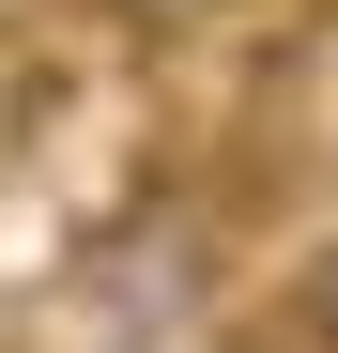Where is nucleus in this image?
I'll return each mask as SVG.
<instances>
[{
	"instance_id": "f257e3e1",
	"label": "nucleus",
	"mask_w": 338,
	"mask_h": 353,
	"mask_svg": "<svg viewBox=\"0 0 338 353\" xmlns=\"http://www.w3.org/2000/svg\"><path fill=\"white\" fill-rule=\"evenodd\" d=\"M292 353H338V230H323L308 276H292Z\"/></svg>"
},
{
	"instance_id": "f03ea898",
	"label": "nucleus",
	"mask_w": 338,
	"mask_h": 353,
	"mask_svg": "<svg viewBox=\"0 0 338 353\" xmlns=\"http://www.w3.org/2000/svg\"><path fill=\"white\" fill-rule=\"evenodd\" d=\"M108 31H200V16H231V0H92Z\"/></svg>"
},
{
	"instance_id": "7ed1b4c3",
	"label": "nucleus",
	"mask_w": 338,
	"mask_h": 353,
	"mask_svg": "<svg viewBox=\"0 0 338 353\" xmlns=\"http://www.w3.org/2000/svg\"><path fill=\"white\" fill-rule=\"evenodd\" d=\"M185 353H215V338H185Z\"/></svg>"
}]
</instances>
